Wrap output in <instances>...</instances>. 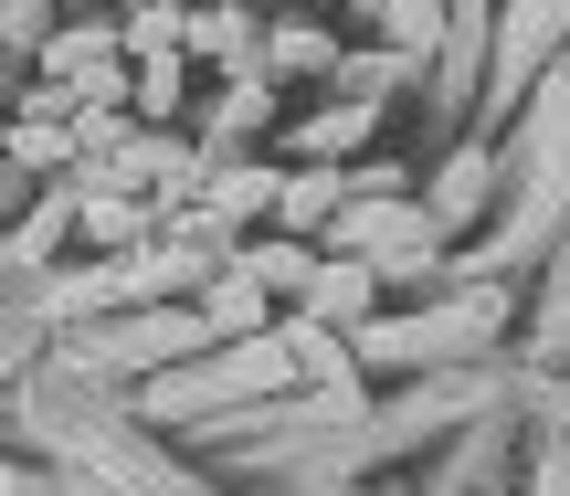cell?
Masks as SVG:
<instances>
[{"label":"cell","instance_id":"cell-1","mask_svg":"<svg viewBox=\"0 0 570 496\" xmlns=\"http://www.w3.org/2000/svg\"><path fill=\"white\" fill-rule=\"evenodd\" d=\"M327 254H360L381 286H412V275L444 265V222H433L423 201H348L338 232H327Z\"/></svg>","mask_w":570,"mask_h":496},{"label":"cell","instance_id":"cell-2","mask_svg":"<svg viewBox=\"0 0 570 496\" xmlns=\"http://www.w3.org/2000/svg\"><path fill=\"white\" fill-rule=\"evenodd\" d=\"M285 180H296L285 159H223V180H212L202 211H180V222H202V232H223V244H233L254 211H285Z\"/></svg>","mask_w":570,"mask_h":496},{"label":"cell","instance_id":"cell-3","mask_svg":"<svg viewBox=\"0 0 570 496\" xmlns=\"http://www.w3.org/2000/svg\"><path fill=\"white\" fill-rule=\"evenodd\" d=\"M370 307H381V275H370L360 254H327V265H317V286H306V307H296V317H317V328H348V349H360Z\"/></svg>","mask_w":570,"mask_h":496},{"label":"cell","instance_id":"cell-4","mask_svg":"<svg viewBox=\"0 0 570 496\" xmlns=\"http://www.w3.org/2000/svg\"><path fill=\"white\" fill-rule=\"evenodd\" d=\"M338 211H348V169L306 159L296 180H285V211H275V232H296V244H327V232H338Z\"/></svg>","mask_w":570,"mask_h":496},{"label":"cell","instance_id":"cell-5","mask_svg":"<svg viewBox=\"0 0 570 496\" xmlns=\"http://www.w3.org/2000/svg\"><path fill=\"white\" fill-rule=\"evenodd\" d=\"M317 265H327V244H296V232H265V244H233V275H254L265 296H296V307H306V286H317Z\"/></svg>","mask_w":570,"mask_h":496},{"label":"cell","instance_id":"cell-6","mask_svg":"<svg viewBox=\"0 0 570 496\" xmlns=\"http://www.w3.org/2000/svg\"><path fill=\"white\" fill-rule=\"evenodd\" d=\"M233 63V75H265V42H254V11H233V0H202L190 11V63Z\"/></svg>","mask_w":570,"mask_h":496},{"label":"cell","instance_id":"cell-7","mask_svg":"<svg viewBox=\"0 0 570 496\" xmlns=\"http://www.w3.org/2000/svg\"><path fill=\"white\" fill-rule=\"evenodd\" d=\"M127 359H202V349H223V338H212V317L202 307H148V317H127V338H117Z\"/></svg>","mask_w":570,"mask_h":496},{"label":"cell","instance_id":"cell-8","mask_svg":"<svg viewBox=\"0 0 570 496\" xmlns=\"http://www.w3.org/2000/svg\"><path fill=\"white\" fill-rule=\"evenodd\" d=\"M370 127H381V106H370V96H338L327 117H306V127H296V159H327V169H348L338 148H370Z\"/></svg>","mask_w":570,"mask_h":496},{"label":"cell","instance_id":"cell-9","mask_svg":"<svg viewBox=\"0 0 570 496\" xmlns=\"http://www.w3.org/2000/svg\"><path fill=\"white\" fill-rule=\"evenodd\" d=\"M487 190H497V159H487V148H465V159H454L444 180L423 190V211H433V222L454 232V222H475V211H487Z\"/></svg>","mask_w":570,"mask_h":496},{"label":"cell","instance_id":"cell-10","mask_svg":"<svg viewBox=\"0 0 570 496\" xmlns=\"http://www.w3.org/2000/svg\"><path fill=\"white\" fill-rule=\"evenodd\" d=\"M138 127L148 138H169V127H180V106H190V53H159V63H138Z\"/></svg>","mask_w":570,"mask_h":496},{"label":"cell","instance_id":"cell-11","mask_svg":"<svg viewBox=\"0 0 570 496\" xmlns=\"http://www.w3.org/2000/svg\"><path fill=\"white\" fill-rule=\"evenodd\" d=\"M202 317H212V338H223V349H233V338H254V328H275V296L254 286V275H223V286L202 296Z\"/></svg>","mask_w":570,"mask_h":496},{"label":"cell","instance_id":"cell-12","mask_svg":"<svg viewBox=\"0 0 570 496\" xmlns=\"http://www.w3.org/2000/svg\"><path fill=\"white\" fill-rule=\"evenodd\" d=\"M338 42H327L317 32V21H275V32H265V75H338Z\"/></svg>","mask_w":570,"mask_h":496},{"label":"cell","instance_id":"cell-13","mask_svg":"<svg viewBox=\"0 0 570 496\" xmlns=\"http://www.w3.org/2000/svg\"><path fill=\"white\" fill-rule=\"evenodd\" d=\"M11 169H21V180H75V127H21L11 117Z\"/></svg>","mask_w":570,"mask_h":496},{"label":"cell","instance_id":"cell-14","mask_svg":"<svg viewBox=\"0 0 570 496\" xmlns=\"http://www.w3.org/2000/svg\"><path fill=\"white\" fill-rule=\"evenodd\" d=\"M159 53H190V0H148V11H127V63H159Z\"/></svg>","mask_w":570,"mask_h":496},{"label":"cell","instance_id":"cell-15","mask_svg":"<svg viewBox=\"0 0 570 496\" xmlns=\"http://www.w3.org/2000/svg\"><path fill=\"white\" fill-rule=\"evenodd\" d=\"M75 211H85V190L63 180L53 201L32 211V232H11V265H21V275H32V265H53V254H63V232H75Z\"/></svg>","mask_w":570,"mask_h":496},{"label":"cell","instance_id":"cell-16","mask_svg":"<svg viewBox=\"0 0 570 496\" xmlns=\"http://www.w3.org/2000/svg\"><path fill=\"white\" fill-rule=\"evenodd\" d=\"M444 11H454V0H391L381 42H391V53H433V42H444Z\"/></svg>","mask_w":570,"mask_h":496},{"label":"cell","instance_id":"cell-17","mask_svg":"<svg viewBox=\"0 0 570 496\" xmlns=\"http://www.w3.org/2000/svg\"><path fill=\"white\" fill-rule=\"evenodd\" d=\"M402 75H412V53H391V42H370V53H348V63H338V96H370V106H381V96H391Z\"/></svg>","mask_w":570,"mask_h":496},{"label":"cell","instance_id":"cell-18","mask_svg":"<svg viewBox=\"0 0 570 496\" xmlns=\"http://www.w3.org/2000/svg\"><path fill=\"white\" fill-rule=\"evenodd\" d=\"M285 359H296V370H317V380H338V370H348L338 328H317V317H296V328H285Z\"/></svg>","mask_w":570,"mask_h":496},{"label":"cell","instance_id":"cell-19","mask_svg":"<svg viewBox=\"0 0 570 496\" xmlns=\"http://www.w3.org/2000/svg\"><path fill=\"white\" fill-rule=\"evenodd\" d=\"M265 106H275V96H265V75H233V96L212 106V138H244V127H265Z\"/></svg>","mask_w":570,"mask_h":496},{"label":"cell","instance_id":"cell-20","mask_svg":"<svg viewBox=\"0 0 570 496\" xmlns=\"http://www.w3.org/2000/svg\"><path fill=\"white\" fill-rule=\"evenodd\" d=\"M348 201H412V169L402 159H348Z\"/></svg>","mask_w":570,"mask_h":496},{"label":"cell","instance_id":"cell-21","mask_svg":"<svg viewBox=\"0 0 570 496\" xmlns=\"http://www.w3.org/2000/svg\"><path fill=\"white\" fill-rule=\"evenodd\" d=\"M0 21H11V53H32V63H42V42H53V0H11Z\"/></svg>","mask_w":570,"mask_h":496},{"label":"cell","instance_id":"cell-22","mask_svg":"<svg viewBox=\"0 0 570 496\" xmlns=\"http://www.w3.org/2000/svg\"><path fill=\"white\" fill-rule=\"evenodd\" d=\"M106 11H117V21H127V11H148V0H106Z\"/></svg>","mask_w":570,"mask_h":496},{"label":"cell","instance_id":"cell-23","mask_svg":"<svg viewBox=\"0 0 570 496\" xmlns=\"http://www.w3.org/2000/svg\"><path fill=\"white\" fill-rule=\"evenodd\" d=\"M306 11H348V0H306Z\"/></svg>","mask_w":570,"mask_h":496},{"label":"cell","instance_id":"cell-24","mask_svg":"<svg viewBox=\"0 0 570 496\" xmlns=\"http://www.w3.org/2000/svg\"><path fill=\"white\" fill-rule=\"evenodd\" d=\"M233 11H254V0H233Z\"/></svg>","mask_w":570,"mask_h":496},{"label":"cell","instance_id":"cell-25","mask_svg":"<svg viewBox=\"0 0 570 496\" xmlns=\"http://www.w3.org/2000/svg\"><path fill=\"white\" fill-rule=\"evenodd\" d=\"M190 11H202V0H190Z\"/></svg>","mask_w":570,"mask_h":496}]
</instances>
